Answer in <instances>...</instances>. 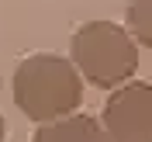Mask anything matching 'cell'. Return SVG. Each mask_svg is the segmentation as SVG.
Wrapping results in <instances>:
<instances>
[{
	"mask_svg": "<svg viewBox=\"0 0 152 142\" xmlns=\"http://www.w3.org/2000/svg\"><path fill=\"white\" fill-rule=\"evenodd\" d=\"M73 63L94 87H114L138 69V49L132 31L114 21H86L73 35Z\"/></svg>",
	"mask_w": 152,
	"mask_h": 142,
	"instance_id": "2",
	"label": "cell"
},
{
	"mask_svg": "<svg viewBox=\"0 0 152 142\" xmlns=\"http://www.w3.org/2000/svg\"><path fill=\"white\" fill-rule=\"evenodd\" d=\"M128 31L152 49V0H128Z\"/></svg>",
	"mask_w": 152,
	"mask_h": 142,
	"instance_id": "5",
	"label": "cell"
},
{
	"mask_svg": "<svg viewBox=\"0 0 152 142\" xmlns=\"http://www.w3.org/2000/svg\"><path fill=\"white\" fill-rule=\"evenodd\" d=\"M31 142H107V132L86 114H66V118L38 125Z\"/></svg>",
	"mask_w": 152,
	"mask_h": 142,
	"instance_id": "4",
	"label": "cell"
},
{
	"mask_svg": "<svg viewBox=\"0 0 152 142\" xmlns=\"http://www.w3.org/2000/svg\"><path fill=\"white\" fill-rule=\"evenodd\" d=\"M4 135H7V125H4V114H0V142H4Z\"/></svg>",
	"mask_w": 152,
	"mask_h": 142,
	"instance_id": "6",
	"label": "cell"
},
{
	"mask_svg": "<svg viewBox=\"0 0 152 142\" xmlns=\"http://www.w3.org/2000/svg\"><path fill=\"white\" fill-rule=\"evenodd\" d=\"M104 132L111 142H152V83H128L107 97Z\"/></svg>",
	"mask_w": 152,
	"mask_h": 142,
	"instance_id": "3",
	"label": "cell"
},
{
	"mask_svg": "<svg viewBox=\"0 0 152 142\" xmlns=\"http://www.w3.org/2000/svg\"><path fill=\"white\" fill-rule=\"evenodd\" d=\"M10 94H14V104L38 125L66 118L83 104L80 69H76V63L62 56L21 59L10 76Z\"/></svg>",
	"mask_w": 152,
	"mask_h": 142,
	"instance_id": "1",
	"label": "cell"
}]
</instances>
